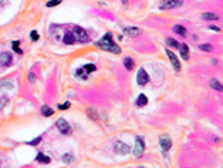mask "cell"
<instances>
[{"label":"cell","mask_w":223,"mask_h":168,"mask_svg":"<svg viewBox=\"0 0 223 168\" xmlns=\"http://www.w3.org/2000/svg\"><path fill=\"white\" fill-rule=\"evenodd\" d=\"M37 161L38 162H43V164H48V162H50V157H46L43 153H40L37 155Z\"/></svg>","instance_id":"ac0fdd59"},{"label":"cell","mask_w":223,"mask_h":168,"mask_svg":"<svg viewBox=\"0 0 223 168\" xmlns=\"http://www.w3.org/2000/svg\"><path fill=\"white\" fill-rule=\"evenodd\" d=\"M84 73H85V71H84V70H83V69H80V70H77V76H78V77H83V78H87V74H84Z\"/></svg>","instance_id":"f1b7e54d"},{"label":"cell","mask_w":223,"mask_h":168,"mask_svg":"<svg viewBox=\"0 0 223 168\" xmlns=\"http://www.w3.org/2000/svg\"><path fill=\"white\" fill-rule=\"evenodd\" d=\"M124 64H125V67H127L128 70H132L134 66H135V64H134V61H132V59H129V57L124 60Z\"/></svg>","instance_id":"d6986e66"},{"label":"cell","mask_w":223,"mask_h":168,"mask_svg":"<svg viewBox=\"0 0 223 168\" xmlns=\"http://www.w3.org/2000/svg\"><path fill=\"white\" fill-rule=\"evenodd\" d=\"M202 19L203 20H217L219 16H217L216 13H203V14H202Z\"/></svg>","instance_id":"9a60e30c"},{"label":"cell","mask_w":223,"mask_h":168,"mask_svg":"<svg viewBox=\"0 0 223 168\" xmlns=\"http://www.w3.org/2000/svg\"><path fill=\"white\" fill-rule=\"evenodd\" d=\"M10 84H12V83H10V81H0V88H2V87H7V88H12L13 86H10Z\"/></svg>","instance_id":"4316f807"},{"label":"cell","mask_w":223,"mask_h":168,"mask_svg":"<svg viewBox=\"0 0 223 168\" xmlns=\"http://www.w3.org/2000/svg\"><path fill=\"white\" fill-rule=\"evenodd\" d=\"M63 161L67 162V164H70V162H74V157L70 155V154H65V155L63 157Z\"/></svg>","instance_id":"7402d4cb"},{"label":"cell","mask_w":223,"mask_h":168,"mask_svg":"<svg viewBox=\"0 0 223 168\" xmlns=\"http://www.w3.org/2000/svg\"><path fill=\"white\" fill-rule=\"evenodd\" d=\"M180 49V56L183 57V60H189V47L188 44H179Z\"/></svg>","instance_id":"8fae6325"},{"label":"cell","mask_w":223,"mask_h":168,"mask_svg":"<svg viewBox=\"0 0 223 168\" xmlns=\"http://www.w3.org/2000/svg\"><path fill=\"white\" fill-rule=\"evenodd\" d=\"M68 107H70V103H65V104H61V106H58L60 110H67Z\"/></svg>","instance_id":"4dcf8cb0"},{"label":"cell","mask_w":223,"mask_h":168,"mask_svg":"<svg viewBox=\"0 0 223 168\" xmlns=\"http://www.w3.org/2000/svg\"><path fill=\"white\" fill-rule=\"evenodd\" d=\"M73 37H74V40L77 41H81V43H87L88 41V36L87 33H85V30L81 27H78V26H75L74 29H73Z\"/></svg>","instance_id":"7a4b0ae2"},{"label":"cell","mask_w":223,"mask_h":168,"mask_svg":"<svg viewBox=\"0 0 223 168\" xmlns=\"http://www.w3.org/2000/svg\"><path fill=\"white\" fill-rule=\"evenodd\" d=\"M122 3H124L125 6H127V4H128V0H122Z\"/></svg>","instance_id":"836d02e7"},{"label":"cell","mask_w":223,"mask_h":168,"mask_svg":"<svg viewBox=\"0 0 223 168\" xmlns=\"http://www.w3.org/2000/svg\"><path fill=\"white\" fill-rule=\"evenodd\" d=\"M40 141H41V137H37V138H34L33 141H30L28 144H30V145H37V144L40 143Z\"/></svg>","instance_id":"f546056e"},{"label":"cell","mask_w":223,"mask_h":168,"mask_svg":"<svg viewBox=\"0 0 223 168\" xmlns=\"http://www.w3.org/2000/svg\"><path fill=\"white\" fill-rule=\"evenodd\" d=\"M148 104V98H146L145 94H139L138 96V98H136V106L138 107H144Z\"/></svg>","instance_id":"4fadbf2b"},{"label":"cell","mask_w":223,"mask_h":168,"mask_svg":"<svg viewBox=\"0 0 223 168\" xmlns=\"http://www.w3.org/2000/svg\"><path fill=\"white\" fill-rule=\"evenodd\" d=\"M97 47H99V49H102V50H107V51H111V53H115V54L121 53V49L112 41L111 33H107L105 37H102L101 40L97 43Z\"/></svg>","instance_id":"6da1fadb"},{"label":"cell","mask_w":223,"mask_h":168,"mask_svg":"<svg viewBox=\"0 0 223 168\" xmlns=\"http://www.w3.org/2000/svg\"><path fill=\"white\" fill-rule=\"evenodd\" d=\"M13 50H14L16 53H19V54L23 53V50L19 47V41H13Z\"/></svg>","instance_id":"603a6c76"},{"label":"cell","mask_w":223,"mask_h":168,"mask_svg":"<svg viewBox=\"0 0 223 168\" xmlns=\"http://www.w3.org/2000/svg\"><path fill=\"white\" fill-rule=\"evenodd\" d=\"M183 4V0H164L161 4L162 10H168V9H175V7H179Z\"/></svg>","instance_id":"277c9868"},{"label":"cell","mask_w":223,"mask_h":168,"mask_svg":"<svg viewBox=\"0 0 223 168\" xmlns=\"http://www.w3.org/2000/svg\"><path fill=\"white\" fill-rule=\"evenodd\" d=\"M159 144H161V147H162L164 151H168V150L172 147V141H170L169 137H161L159 138Z\"/></svg>","instance_id":"30bf717a"},{"label":"cell","mask_w":223,"mask_h":168,"mask_svg":"<svg viewBox=\"0 0 223 168\" xmlns=\"http://www.w3.org/2000/svg\"><path fill=\"white\" fill-rule=\"evenodd\" d=\"M30 37H31V40H33V41L38 40V33H37V31H31V33H30Z\"/></svg>","instance_id":"83f0119b"},{"label":"cell","mask_w":223,"mask_h":168,"mask_svg":"<svg viewBox=\"0 0 223 168\" xmlns=\"http://www.w3.org/2000/svg\"><path fill=\"white\" fill-rule=\"evenodd\" d=\"M2 3H3V0H0V4H2Z\"/></svg>","instance_id":"e575fe53"},{"label":"cell","mask_w":223,"mask_h":168,"mask_svg":"<svg viewBox=\"0 0 223 168\" xmlns=\"http://www.w3.org/2000/svg\"><path fill=\"white\" fill-rule=\"evenodd\" d=\"M34 80H36V78H34V74L33 73H30V81L31 83H34Z\"/></svg>","instance_id":"d6a6232c"},{"label":"cell","mask_w":223,"mask_h":168,"mask_svg":"<svg viewBox=\"0 0 223 168\" xmlns=\"http://www.w3.org/2000/svg\"><path fill=\"white\" fill-rule=\"evenodd\" d=\"M115 150H117V153H119V154L129 153V147H128L127 144H124L122 141H118V143H115Z\"/></svg>","instance_id":"9c48e42d"},{"label":"cell","mask_w":223,"mask_h":168,"mask_svg":"<svg viewBox=\"0 0 223 168\" xmlns=\"http://www.w3.org/2000/svg\"><path fill=\"white\" fill-rule=\"evenodd\" d=\"M41 114H43L44 117H50V115L54 114V111H53V108H50L48 106H43L41 107Z\"/></svg>","instance_id":"2e32d148"},{"label":"cell","mask_w":223,"mask_h":168,"mask_svg":"<svg viewBox=\"0 0 223 168\" xmlns=\"http://www.w3.org/2000/svg\"><path fill=\"white\" fill-rule=\"evenodd\" d=\"M174 31H175V33H178L179 36H182V37H185V36H186V29L182 27L180 24L174 26Z\"/></svg>","instance_id":"5bb4252c"},{"label":"cell","mask_w":223,"mask_h":168,"mask_svg":"<svg viewBox=\"0 0 223 168\" xmlns=\"http://www.w3.org/2000/svg\"><path fill=\"white\" fill-rule=\"evenodd\" d=\"M124 33L127 36H131V37H134V36H138L139 34V30H138V27H125L124 29Z\"/></svg>","instance_id":"7c38bea8"},{"label":"cell","mask_w":223,"mask_h":168,"mask_svg":"<svg viewBox=\"0 0 223 168\" xmlns=\"http://www.w3.org/2000/svg\"><path fill=\"white\" fill-rule=\"evenodd\" d=\"M139 168H142V167H139Z\"/></svg>","instance_id":"d590c367"},{"label":"cell","mask_w":223,"mask_h":168,"mask_svg":"<svg viewBox=\"0 0 223 168\" xmlns=\"http://www.w3.org/2000/svg\"><path fill=\"white\" fill-rule=\"evenodd\" d=\"M199 49L205 50V51H212V50H213V47H212L210 44H200V46H199Z\"/></svg>","instance_id":"d4e9b609"},{"label":"cell","mask_w":223,"mask_h":168,"mask_svg":"<svg viewBox=\"0 0 223 168\" xmlns=\"http://www.w3.org/2000/svg\"><path fill=\"white\" fill-rule=\"evenodd\" d=\"M63 0H50V2H47V7H54L57 6V4H60Z\"/></svg>","instance_id":"cb8c5ba5"},{"label":"cell","mask_w":223,"mask_h":168,"mask_svg":"<svg viewBox=\"0 0 223 168\" xmlns=\"http://www.w3.org/2000/svg\"><path fill=\"white\" fill-rule=\"evenodd\" d=\"M210 87L215 88V90H217V91H222L223 90L222 84H220L217 80H215V78H212V80H210Z\"/></svg>","instance_id":"e0dca14e"},{"label":"cell","mask_w":223,"mask_h":168,"mask_svg":"<svg viewBox=\"0 0 223 168\" xmlns=\"http://www.w3.org/2000/svg\"><path fill=\"white\" fill-rule=\"evenodd\" d=\"M166 43L169 44V46H172V47H176V49H179V43H178V41H175V40H172V39H166Z\"/></svg>","instance_id":"484cf974"},{"label":"cell","mask_w":223,"mask_h":168,"mask_svg":"<svg viewBox=\"0 0 223 168\" xmlns=\"http://www.w3.org/2000/svg\"><path fill=\"white\" fill-rule=\"evenodd\" d=\"M136 143H135V148H134V155L135 157H141L144 154V150H145V144H144L142 137H136Z\"/></svg>","instance_id":"5b68a950"},{"label":"cell","mask_w":223,"mask_h":168,"mask_svg":"<svg viewBox=\"0 0 223 168\" xmlns=\"http://www.w3.org/2000/svg\"><path fill=\"white\" fill-rule=\"evenodd\" d=\"M210 30H213V31H220V27H216V26H210Z\"/></svg>","instance_id":"1f68e13d"},{"label":"cell","mask_w":223,"mask_h":168,"mask_svg":"<svg viewBox=\"0 0 223 168\" xmlns=\"http://www.w3.org/2000/svg\"><path fill=\"white\" fill-rule=\"evenodd\" d=\"M74 37H73V34H70V33H67V34L64 36V43L65 44H73L74 43Z\"/></svg>","instance_id":"ffe728a7"},{"label":"cell","mask_w":223,"mask_h":168,"mask_svg":"<svg viewBox=\"0 0 223 168\" xmlns=\"http://www.w3.org/2000/svg\"><path fill=\"white\" fill-rule=\"evenodd\" d=\"M136 81H138V84H139V86H145V84L149 81L148 73H146L144 69H139V71H138V76H136Z\"/></svg>","instance_id":"8992f818"},{"label":"cell","mask_w":223,"mask_h":168,"mask_svg":"<svg viewBox=\"0 0 223 168\" xmlns=\"http://www.w3.org/2000/svg\"><path fill=\"white\" fill-rule=\"evenodd\" d=\"M166 54H168V57H169V60L172 61V64H174V69L176 70V71H179L180 70V63H179V60H178V57L172 53V50H166Z\"/></svg>","instance_id":"52a82bcc"},{"label":"cell","mask_w":223,"mask_h":168,"mask_svg":"<svg viewBox=\"0 0 223 168\" xmlns=\"http://www.w3.org/2000/svg\"><path fill=\"white\" fill-rule=\"evenodd\" d=\"M83 70H84V71H87V74H88V73L95 71V66H94V64H87V66H84V67H83Z\"/></svg>","instance_id":"44dd1931"},{"label":"cell","mask_w":223,"mask_h":168,"mask_svg":"<svg viewBox=\"0 0 223 168\" xmlns=\"http://www.w3.org/2000/svg\"><path fill=\"white\" fill-rule=\"evenodd\" d=\"M13 61L12 59V54L10 53H2L0 54V66H3V67H7V66H10Z\"/></svg>","instance_id":"ba28073f"},{"label":"cell","mask_w":223,"mask_h":168,"mask_svg":"<svg viewBox=\"0 0 223 168\" xmlns=\"http://www.w3.org/2000/svg\"><path fill=\"white\" fill-rule=\"evenodd\" d=\"M56 124H57V128L60 130V133H61V134H64V135H67V134H71V125L68 124L64 118H58Z\"/></svg>","instance_id":"3957f363"}]
</instances>
